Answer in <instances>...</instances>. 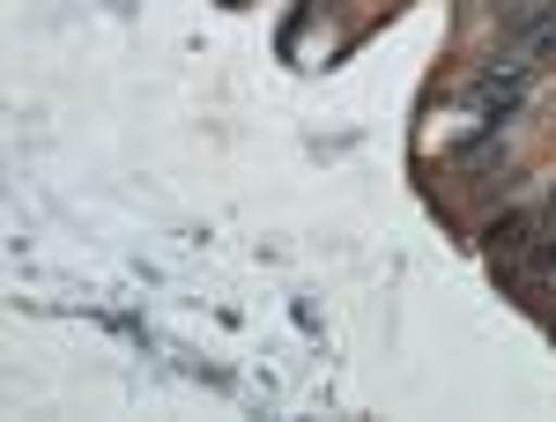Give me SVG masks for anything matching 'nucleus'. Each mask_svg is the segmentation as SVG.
<instances>
[{"label":"nucleus","mask_w":556,"mask_h":422,"mask_svg":"<svg viewBox=\"0 0 556 422\" xmlns=\"http://www.w3.org/2000/svg\"><path fill=\"white\" fill-rule=\"evenodd\" d=\"M534 238V215L513 208L505 222H490V259H505V267H519V245Z\"/></svg>","instance_id":"obj_1"}]
</instances>
